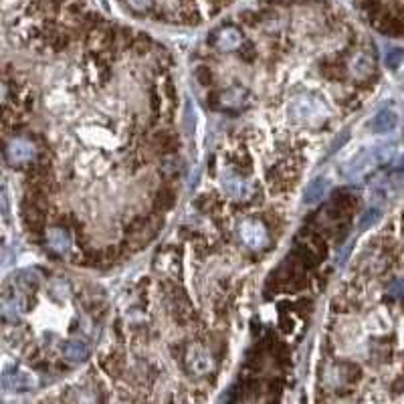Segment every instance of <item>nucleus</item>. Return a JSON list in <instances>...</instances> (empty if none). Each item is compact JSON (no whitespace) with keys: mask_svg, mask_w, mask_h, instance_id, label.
Returning a JSON list of instances; mask_svg holds the SVG:
<instances>
[{"mask_svg":"<svg viewBox=\"0 0 404 404\" xmlns=\"http://www.w3.org/2000/svg\"><path fill=\"white\" fill-rule=\"evenodd\" d=\"M45 243L53 253L63 255L71 247V237L63 226H49L45 230Z\"/></svg>","mask_w":404,"mask_h":404,"instance_id":"nucleus-9","label":"nucleus"},{"mask_svg":"<svg viewBox=\"0 0 404 404\" xmlns=\"http://www.w3.org/2000/svg\"><path fill=\"white\" fill-rule=\"evenodd\" d=\"M196 77L200 79L202 85H208L211 83V71H208V67H198L196 69Z\"/></svg>","mask_w":404,"mask_h":404,"instance_id":"nucleus-20","label":"nucleus"},{"mask_svg":"<svg viewBox=\"0 0 404 404\" xmlns=\"http://www.w3.org/2000/svg\"><path fill=\"white\" fill-rule=\"evenodd\" d=\"M404 61V49L403 46H392L388 53H386V65L390 69H399L403 65Z\"/></svg>","mask_w":404,"mask_h":404,"instance_id":"nucleus-16","label":"nucleus"},{"mask_svg":"<svg viewBox=\"0 0 404 404\" xmlns=\"http://www.w3.org/2000/svg\"><path fill=\"white\" fill-rule=\"evenodd\" d=\"M126 2L135 12H146L152 6V0H126Z\"/></svg>","mask_w":404,"mask_h":404,"instance_id":"nucleus-19","label":"nucleus"},{"mask_svg":"<svg viewBox=\"0 0 404 404\" xmlns=\"http://www.w3.org/2000/svg\"><path fill=\"white\" fill-rule=\"evenodd\" d=\"M243 33L237 27H223L215 33L213 37V45L217 46L219 51L228 53V51H237L243 45Z\"/></svg>","mask_w":404,"mask_h":404,"instance_id":"nucleus-8","label":"nucleus"},{"mask_svg":"<svg viewBox=\"0 0 404 404\" xmlns=\"http://www.w3.org/2000/svg\"><path fill=\"white\" fill-rule=\"evenodd\" d=\"M394 148L392 146H376V148H364L356 152L350 160H346L340 168V174L346 178H358L370 168L384 164L392 158Z\"/></svg>","mask_w":404,"mask_h":404,"instance_id":"nucleus-1","label":"nucleus"},{"mask_svg":"<svg viewBox=\"0 0 404 404\" xmlns=\"http://www.w3.org/2000/svg\"><path fill=\"white\" fill-rule=\"evenodd\" d=\"M327 192V180L325 178H314L308 188H306V196H304V202L306 204H315L321 200V196Z\"/></svg>","mask_w":404,"mask_h":404,"instance_id":"nucleus-14","label":"nucleus"},{"mask_svg":"<svg viewBox=\"0 0 404 404\" xmlns=\"http://www.w3.org/2000/svg\"><path fill=\"white\" fill-rule=\"evenodd\" d=\"M380 221V211L378 208H370V211H366L364 213V217L360 219V230H366V228H370V226H374L376 223Z\"/></svg>","mask_w":404,"mask_h":404,"instance_id":"nucleus-17","label":"nucleus"},{"mask_svg":"<svg viewBox=\"0 0 404 404\" xmlns=\"http://www.w3.org/2000/svg\"><path fill=\"white\" fill-rule=\"evenodd\" d=\"M346 139H348V132H344L340 139H336V142H334V146L329 148V154H334V152H336V150H338V148H340L342 144H346Z\"/></svg>","mask_w":404,"mask_h":404,"instance_id":"nucleus-21","label":"nucleus"},{"mask_svg":"<svg viewBox=\"0 0 404 404\" xmlns=\"http://www.w3.org/2000/svg\"><path fill=\"white\" fill-rule=\"evenodd\" d=\"M217 105L225 111H239L249 105V91L241 85H232V87L219 93Z\"/></svg>","mask_w":404,"mask_h":404,"instance_id":"nucleus-6","label":"nucleus"},{"mask_svg":"<svg viewBox=\"0 0 404 404\" xmlns=\"http://www.w3.org/2000/svg\"><path fill=\"white\" fill-rule=\"evenodd\" d=\"M35 386V376L25 370H6L2 374V388L8 392H25Z\"/></svg>","mask_w":404,"mask_h":404,"instance_id":"nucleus-7","label":"nucleus"},{"mask_svg":"<svg viewBox=\"0 0 404 404\" xmlns=\"http://www.w3.org/2000/svg\"><path fill=\"white\" fill-rule=\"evenodd\" d=\"M317 113H319V105L315 103L314 99H308V97H299L291 105V116L295 120H310Z\"/></svg>","mask_w":404,"mask_h":404,"instance_id":"nucleus-13","label":"nucleus"},{"mask_svg":"<svg viewBox=\"0 0 404 404\" xmlns=\"http://www.w3.org/2000/svg\"><path fill=\"white\" fill-rule=\"evenodd\" d=\"M239 239L243 241V245H247L253 251H261L269 245V232L267 226L263 225L257 219H245L237 226Z\"/></svg>","mask_w":404,"mask_h":404,"instance_id":"nucleus-4","label":"nucleus"},{"mask_svg":"<svg viewBox=\"0 0 404 404\" xmlns=\"http://www.w3.org/2000/svg\"><path fill=\"white\" fill-rule=\"evenodd\" d=\"M4 158L10 166H27L37 158V146L27 137H10L4 146Z\"/></svg>","mask_w":404,"mask_h":404,"instance_id":"nucleus-3","label":"nucleus"},{"mask_svg":"<svg viewBox=\"0 0 404 404\" xmlns=\"http://www.w3.org/2000/svg\"><path fill=\"white\" fill-rule=\"evenodd\" d=\"M396 124H399V116L392 109H382V111H378L372 118V122L368 124V128L374 134H388V132H392L396 128Z\"/></svg>","mask_w":404,"mask_h":404,"instance_id":"nucleus-10","label":"nucleus"},{"mask_svg":"<svg viewBox=\"0 0 404 404\" xmlns=\"http://www.w3.org/2000/svg\"><path fill=\"white\" fill-rule=\"evenodd\" d=\"M87 356H90V346L83 340H69L63 346V358L71 364L83 362V360H87Z\"/></svg>","mask_w":404,"mask_h":404,"instance_id":"nucleus-11","label":"nucleus"},{"mask_svg":"<svg viewBox=\"0 0 404 404\" xmlns=\"http://www.w3.org/2000/svg\"><path fill=\"white\" fill-rule=\"evenodd\" d=\"M176 202V192L172 188H162L156 196V208L158 211H168Z\"/></svg>","mask_w":404,"mask_h":404,"instance_id":"nucleus-15","label":"nucleus"},{"mask_svg":"<svg viewBox=\"0 0 404 404\" xmlns=\"http://www.w3.org/2000/svg\"><path fill=\"white\" fill-rule=\"evenodd\" d=\"M388 295L394 297V299H403L404 297V277L403 279H396L394 283H390L388 287Z\"/></svg>","mask_w":404,"mask_h":404,"instance_id":"nucleus-18","label":"nucleus"},{"mask_svg":"<svg viewBox=\"0 0 404 404\" xmlns=\"http://www.w3.org/2000/svg\"><path fill=\"white\" fill-rule=\"evenodd\" d=\"M186 368L196 376H206L215 370V358L208 354L206 348L194 344L186 352Z\"/></svg>","mask_w":404,"mask_h":404,"instance_id":"nucleus-5","label":"nucleus"},{"mask_svg":"<svg viewBox=\"0 0 404 404\" xmlns=\"http://www.w3.org/2000/svg\"><path fill=\"white\" fill-rule=\"evenodd\" d=\"M396 168H399V172H404V156L401 158V162H399V166H396Z\"/></svg>","mask_w":404,"mask_h":404,"instance_id":"nucleus-22","label":"nucleus"},{"mask_svg":"<svg viewBox=\"0 0 404 404\" xmlns=\"http://www.w3.org/2000/svg\"><path fill=\"white\" fill-rule=\"evenodd\" d=\"M221 190L230 200H243V202L251 200L257 194V188L253 182H249L245 176H241L232 170H226L221 174Z\"/></svg>","mask_w":404,"mask_h":404,"instance_id":"nucleus-2","label":"nucleus"},{"mask_svg":"<svg viewBox=\"0 0 404 404\" xmlns=\"http://www.w3.org/2000/svg\"><path fill=\"white\" fill-rule=\"evenodd\" d=\"M350 71H352V75H354L358 81L368 79V77L374 73V61H372V57L366 55V53H358V55L352 59V63H350Z\"/></svg>","mask_w":404,"mask_h":404,"instance_id":"nucleus-12","label":"nucleus"}]
</instances>
